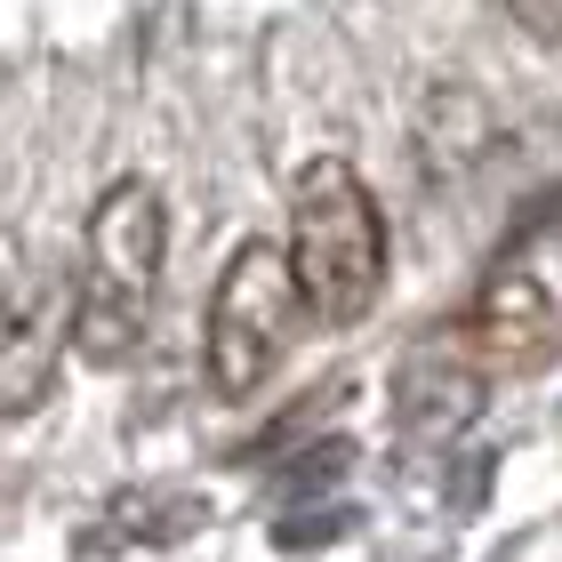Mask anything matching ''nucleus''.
<instances>
[{"label": "nucleus", "mask_w": 562, "mask_h": 562, "mask_svg": "<svg viewBox=\"0 0 562 562\" xmlns=\"http://www.w3.org/2000/svg\"><path fill=\"white\" fill-rule=\"evenodd\" d=\"M161 266H169V201L153 177H121L89 210V258H81V281H72L65 346L105 362V370L130 362L153 329Z\"/></svg>", "instance_id": "nucleus-1"}, {"label": "nucleus", "mask_w": 562, "mask_h": 562, "mask_svg": "<svg viewBox=\"0 0 562 562\" xmlns=\"http://www.w3.org/2000/svg\"><path fill=\"white\" fill-rule=\"evenodd\" d=\"M290 281H297V314H314L322 329H353L386 290V217L378 193L353 177V161L314 153L290 177Z\"/></svg>", "instance_id": "nucleus-2"}, {"label": "nucleus", "mask_w": 562, "mask_h": 562, "mask_svg": "<svg viewBox=\"0 0 562 562\" xmlns=\"http://www.w3.org/2000/svg\"><path fill=\"white\" fill-rule=\"evenodd\" d=\"M290 322H297V281H290L281 241H241L210 290V338H201L210 394L217 402L258 394L281 362V346H290Z\"/></svg>", "instance_id": "nucleus-3"}, {"label": "nucleus", "mask_w": 562, "mask_h": 562, "mask_svg": "<svg viewBox=\"0 0 562 562\" xmlns=\"http://www.w3.org/2000/svg\"><path fill=\"white\" fill-rule=\"evenodd\" d=\"M562 353V217L522 225L474 290V362L539 370Z\"/></svg>", "instance_id": "nucleus-4"}, {"label": "nucleus", "mask_w": 562, "mask_h": 562, "mask_svg": "<svg viewBox=\"0 0 562 562\" xmlns=\"http://www.w3.org/2000/svg\"><path fill=\"white\" fill-rule=\"evenodd\" d=\"M65 322H72V281H48L9 314L0 305V426L33 418L48 386H57V353H65Z\"/></svg>", "instance_id": "nucleus-5"}, {"label": "nucleus", "mask_w": 562, "mask_h": 562, "mask_svg": "<svg viewBox=\"0 0 562 562\" xmlns=\"http://www.w3.org/2000/svg\"><path fill=\"white\" fill-rule=\"evenodd\" d=\"M201 522H210V506H201L193 491H121V498H105V515L81 530V547H89V554L177 547V539H193Z\"/></svg>", "instance_id": "nucleus-6"}, {"label": "nucleus", "mask_w": 562, "mask_h": 562, "mask_svg": "<svg viewBox=\"0 0 562 562\" xmlns=\"http://www.w3.org/2000/svg\"><path fill=\"white\" fill-rule=\"evenodd\" d=\"M506 16H515V24H522L530 41L562 48V0H506Z\"/></svg>", "instance_id": "nucleus-7"}]
</instances>
